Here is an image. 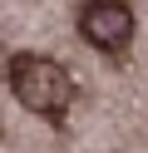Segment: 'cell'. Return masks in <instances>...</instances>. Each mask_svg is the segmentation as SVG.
Returning <instances> with one entry per match:
<instances>
[{
    "mask_svg": "<svg viewBox=\"0 0 148 153\" xmlns=\"http://www.w3.org/2000/svg\"><path fill=\"white\" fill-rule=\"evenodd\" d=\"M79 30H84V40L99 45L104 54H118L128 45V35H133V10H128V0H84Z\"/></svg>",
    "mask_w": 148,
    "mask_h": 153,
    "instance_id": "obj_2",
    "label": "cell"
},
{
    "mask_svg": "<svg viewBox=\"0 0 148 153\" xmlns=\"http://www.w3.org/2000/svg\"><path fill=\"white\" fill-rule=\"evenodd\" d=\"M10 89L30 114H45V119H64V109L74 104L69 69L45 59V54H15L10 59Z\"/></svg>",
    "mask_w": 148,
    "mask_h": 153,
    "instance_id": "obj_1",
    "label": "cell"
}]
</instances>
